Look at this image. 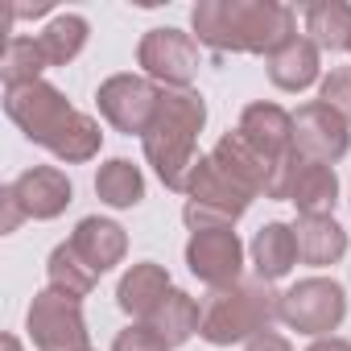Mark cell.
<instances>
[{
	"label": "cell",
	"instance_id": "1",
	"mask_svg": "<svg viewBox=\"0 0 351 351\" xmlns=\"http://www.w3.org/2000/svg\"><path fill=\"white\" fill-rule=\"evenodd\" d=\"M9 116L21 124V132L38 145H46L62 161H87L99 149V124L83 112H75L50 83H25L9 87L5 99Z\"/></svg>",
	"mask_w": 351,
	"mask_h": 351
},
{
	"label": "cell",
	"instance_id": "2",
	"mask_svg": "<svg viewBox=\"0 0 351 351\" xmlns=\"http://www.w3.org/2000/svg\"><path fill=\"white\" fill-rule=\"evenodd\" d=\"M199 42L215 50H281L293 34V9L273 0H207L195 9Z\"/></svg>",
	"mask_w": 351,
	"mask_h": 351
},
{
	"label": "cell",
	"instance_id": "3",
	"mask_svg": "<svg viewBox=\"0 0 351 351\" xmlns=\"http://www.w3.org/2000/svg\"><path fill=\"white\" fill-rule=\"evenodd\" d=\"M207 120V108L195 91L182 95H161V108L145 132V157L157 165L161 182L173 191H186L191 186V173L199 165L195 157V136Z\"/></svg>",
	"mask_w": 351,
	"mask_h": 351
},
{
	"label": "cell",
	"instance_id": "4",
	"mask_svg": "<svg viewBox=\"0 0 351 351\" xmlns=\"http://www.w3.org/2000/svg\"><path fill=\"white\" fill-rule=\"evenodd\" d=\"M281 318V298L269 289V281H248V285H232L219 289L211 298V306L203 310V326L199 335L215 347L240 343V339H256L261 330H269V322Z\"/></svg>",
	"mask_w": 351,
	"mask_h": 351
},
{
	"label": "cell",
	"instance_id": "5",
	"mask_svg": "<svg viewBox=\"0 0 351 351\" xmlns=\"http://www.w3.org/2000/svg\"><path fill=\"white\" fill-rule=\"evenodd\" d=\"M191 203H186V223L195 232H211V228H228L232 219H240L252 203V186H244L228 165H219L215 157H199L195 173H191Z\"/></svg>",
	"mask_w": 351,
	"mask_h": 351
},
{
	"label": "cell",
	"instance_id": "6",
	"mask_svg": "<svg viewBox=\"0 0 351 351\" xmlns=\"http://www.w3.org/2000/svg\"><path fill=\"white\" fill-rule=\"evenodd\" d=\"M343 314H347V293L339 281L326 277H310L281 298V318L302 335H326L343 322Z\"/></svg>",
	"mask_w": 351,
	"mask_h": 351
},
{
	"label": "cell",
	"instance_id": "7",
	"mask_svg": "<svg viewBox=\"0 0 351 351\" xmlns=\"http://www.w3.org/2000/svg\"><path fill=\"white\" fill-rule=\"evenodd\" d=\"M29 339L38 343V351H87V326L79 302L58 289L38 293L29 306Z\"/></svg>",
	"mask_w": 351,
	"mask_h": 351
},
{
	"label": "cell",
	"instance_id": "8",
	"mask_svg": "<svg viewBox=\"0 0 351 351\" xmlns=\"http://www.w3.org/2000/svg\"><path fill=\"white\" fill-rule=\"evenodd\" d=\"M99 112L120 128V132H149V124H153V116H157V108H161V95L153 91V83H145V79H136V75H116V79H108L104 87H99Z\"/></svg>",
	"mask_w": 351,
	"mask_h": 351
},
{
	"label": "cell",
	"instance_id": "9",
	"mask_svg": "<svg viewBox=\"0 0 351 351\" xmlns=\"http://www.w3.org/2000/svg\"><path fill=\"white\" fill-rule=\"evenodd\" d=\"M293 145L306 161H318V165H330L347 153V120L339 112H330L322 99L298 108L293 116Z\"/></svg>",
	"mask_w": 351,
	"mask_h": 351
},
{
	"label": "cell",
	"instance_id": "10",
	"mask_svg": "<svg viewBox=\"0 0 351 351\" xmlns=\"http://www.w3.org/2000/svg\"><path fill=\"white\" fill-rule=\"evenodd\" d=\"M240 240L228 228H211V232H195V240L186 244V265L199 281H207L211 289H232L240 277Z\"/></svg>",
	"mask_w": 351,
	"mask_h": 351
},
{
	"label": "cell",
	"instance_id": "11",
	"mask_svg": "<svg viewBox=\"0 0 351 351\" xmlns=\"http://www.w3.org/2000/svg\"><path fill=\"white\" fill-rule=\"evenodd\" d=\"M141 66L153 79L186 87L195 79V71H199V50H195L191 34H182V29H153L141 42Z\"/></svg>",
	"mask_w": 351,
	"mask_h": 351
},
{
	"label": "cell",
	"instance_id": "12",
	"mask_svg": "<svg viewBox=\"0 0 351 351\" xmlns=\"http://www.w3.org/2000/svg\"><path fill=\"white\" fill-rule=\"evenodd\" d=\"M9 195L17 199L21 215L54 219V215L66 211V203H71V182H66V173H58L54 165H38V169L21 173V178L9 186Z\"/></svg>",
	"mask_w": 351,
	"mask_h": 351
},
{
	"label": "cell",
	"instance_id": "13",
	"mask_svg": "<svg viewBox=\"0 0 351 351\" xmlns=\"http://www.w3.org/2000/svg\"><path fill=\"white\" fill-rule=\"evenodd\" d=\"M240 136H244L261 157L281 161L285 153H293V149H289V141H293V116H285L277 104H252V108H244V116H240Z\"/></svg>",
	"mask_w": 351,
	"mask_h": 351
},
{
	"label": "cell",
	"instance_id": "14",
	"mask_svg": "<svg viewBox=\"0 0 351 351\" xmlns=\"http://www.w3.org/2000/svg\"><path fill=\"white\" fill-rule=\"evenodd\" d=\"M293 240H298V261H306L314 269L335 265L347 252V232L330 215H302L293 228Z\"/></svg>",
	"mask_w": 351,
	"mask_h": 351
},
{
	"label": "cell",
	"instance_id": "15",
	"mask_svg": "<svg viewBox=\"0 0 351 351\" xmlns=\"http://www.w3.org/2000/svg\"><path fill=\"white\" fill-rule=\"evenodd\" d=\"M71 248L79 252V261L99 277L108 273L120 256H124V232L112 219H83L71 236Z\"/></svg>",
	"mask_w": 351,
	"mask_h": 351
},
{
	"label": "cell",
	"instance_id": "16",
	"mask_svg": "<svg viewBox=\"0 0 351 351\" xmlns=\"http://www.w3.org/2000/svg\"><path fill=\"white\" fill-rule=\"evenodd\" d=\"M269 79L281 91H302L318 79V46L310 38H289L281 50L269 54Z\"/></svg>",
	"mask_w": 351,
	"mask_h": 351
},
{
	"label": "cell",
	"instance_id": "17",
	"mask_svg": "<svg viewBox=\"0 0 351 351\" xmlns=\"http://www.w3.org/2000/svg\"><path fill=\"white\" fill-rule=\"evenodd\" d=\"M252 261H256L261 281H277V277H285V273L298 265V240H293V228H285V223H269V228H261L256 240H252Z\"/></svg>",
	"mask_w": 351,
	"mask_h": 351
},
{
	"label": "cell",
	"instance_id": "18",
	"mask_svg": "<svg viewBox=\"0 0 351 351\" xmlns=\"http://www.w3.org/2000/svg\"><path fill=\"white\" fill-rule=\"evenodd\" d=\"M169 347H178V343H186L199 326H203V314H199V306H195V298H186V293H178V289H169L165 298H161V306L145 318Z\"/></svg>",
	"mask_w": 351,
	"mask_h": 351
},
{
	"label": "cell",
	"instance_id": "19",
	"mask_svg": "<svg viewBox=\"0 0 351 351\" xmlns=\"http://www.w3.org/2000/svg\"><path fill=\"white\" fill-rule=\"evenodd\" d=\"M165 293H169V277H165V269L153 265V261L132 265V273L120 281V306H124L128 314H141V318H149V314L161 306Z\"/></svg>",
	"mask_w": 351,
	"mask_h": 351
},
{
	"label": "cell",
	"instance_id": "20",
	"mask_svg": "<svg viewBox=\"0 0 351 351\" xmlns=\"http://www.w3.org/2000/svg\"><path fill=\"white\" fill-rule=\"evenodd\" d=\"M335 195H339V182H335L330 165L302 161L298 178H293V191H289V199L302 207V215H326L335 207Z\"/></svg>",
	"mask_w": 351,
	"mask_h": 351
},
{
	"label": "cell",
	"instance_id": "21",
	"mask_svg": "<svg viewBox=\"0 0 351 351\" xmlns=\"http://www.w3.org/2000/svg\"><path fill=\"white\" fill-rule=\"evenodd\" d=\"M306 34L322 50H351V5H310L306 9Z\"/></svg>",
	"mask_w": 351,
	"mask_h": 351
},
{
	"label": "cell",
	"instance_id": "22",
	"mask_svg": "<svg viewBox=\"0 0 351 351\" xmlns=\"http://www.w3.org/2000/svg\"><path fill=\"white\" fill-rule=\"evenodd\" d=\"M95 191L108 207H136L145 199V178H141V169L124 157L108 161L99 169V178H95Z\"/></svg>",
	"mask_w": 351,
	"mask_h": 351
},
{
	"label": "cell",
	"instance_id": "23",
	"mask_svg": "<svg viewBox=\"0 0 351 351\" xmlns=\"http://www.w3.org/2000/svg\"><path fill=\"white\" fill-rule=\"evenodd\" d=\"M83 42H87V21L75 17V13L50 21V29L38 34V50H42L46 66H62V62H71V58L83 50Z\"/></svg>",
	"mask_w": 351,
	"mask_h": 351
},
{
	"label": "cell",
	"instance_id": "24",
	"mask_svg": "<svg viewBox=\"0 0 351 351\" xmlns=\"http://www.w3.org/2000/svg\"><path fill=\"white\" fill-rule=\"evenodd\" d=\"M50 285H54L58 293H66V298L79 302V298L95 285V273L79 261V252H75L71 244H58L54 256H50Z\"/></svg>",
	"mask_w": 351,
	"mask_h": 351
},
{
	"label": "cell",
	"instance_id": "25",
	"mask_svg": "<svg viewBox=\"0 0 351 351\" xmlns=\"http://www.w3.org/2000/svg\"><path fill=\"white\" fill-rule=\"evenodd\" d=\"M46 66L42 50H38V38H9L5 46V87H25V83H38V71Z\"/></svg>",
	"mask_w": 351,
	"mask_h": 351
},
{
	"label": "cell",
	"instance_id": "26",
	"mask_svg": "<svg viewBox=\"0 0 351 351\" xmlns=\"http://www.w3.org/2000/svg\"><path fill=\"white\" fill-rule=\"evenodd\" d=\"M112 351H169V343L145 322V326H128V330H120L116 343H112Z\"/></svg>",
	"mask_w": 351,
	"mask_h": 351
},
{
	"label": "cell",
	"instance_id": "27",
	"mask_svg": "<svg viewBox=\"0 0 351 351\" xmlns=\"http://www.w3.org/2000/svg\"><path fill=\"white\" fill-rule=\"evenodd\" d=\"M322 104L330 112H339L343 120H351V71H335L322 83Z\"/></svg>",
	"mask_w": 351,
	"mask_h": 351
},
{
	"label": "cell",
	"instance_id": "28",
	"mask_svg": "<svg viewBox=\"0 0 351 351\" xmlns=\"http://www.w3.org/2000/svg\"><path fill=\"white\" fill-rule=\"evenodd\" d=\"M248 351H289V343H285L281 335H273V330H261V335L248 343Z\"/></svg>",
	"mask_w": 351,
	"mask_h": 351
},
{
	"label": "cell",
	"instance_id": "29",
	"mask_svg": "<svg viewBox=\"0 0 351 351\" xmlns=\"http://www.w3.org/2000/svg\"><path fill=\"white\" fill-rule=\"evenodd\" d=\"M310 351H351V343H343V339H318Z\"/></svg>",
	"mask_w": 351,
	"mask_h": 351
},
{
	"label": "cell",
	"instance_id": "30",
	"mask_svg": "<svg viewBox=\"0 0 351 351\" xmlns=\"http://www.w3.org/2000/svg\"><path fill=\"white\" fill-rule=\"evenodd\" d=\"M5 351H21V347H17V339H13V335H5Z\"/></svg>",
	"mask_w": 351,
	"mask_h": 351
}]
</instances>
